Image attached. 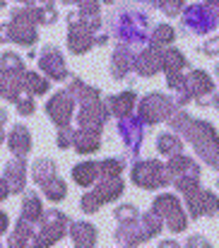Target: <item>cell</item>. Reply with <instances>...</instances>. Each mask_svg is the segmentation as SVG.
<instances>
[{
  "label": "cell",
  "instance_id": "obj_32",
  "mask_svg": "<svg viewBox=\"0 0 219 248\" xmlns=\"http://www.w3.org/2000/svg\"><path fill=\"white\" fill-rule=\"evenodd\" d=\"M135 215H138V210H135L133 205H123V207H118V210H116V217H118V222L135 219Z\"/></svg>",
  "mask_w": 219,
  "mask_h": 248
},
{
  "label": "cell",
  "instance_id": "obj_29",
  "mask_svg": "<svg viewBox=\"0 0 219 248\" xmlns=\"http://www.w3.org/2000/svg\"><path fill=\"white\" fill-rule=\"evenodd\" d=\"M0 70H12V73H22L24 63L17 53H2L0 56Z\"/></svg>",
  "mask_w": 219,
  "mask_h": 248
},
{
  "label": "cell",
  "instance_id": "obj_13",
  "mask_svg": "<svg viewBox=\"0 0 219 248\" xmlns=\"http://www.w3.org/2000/svg\"><path fill=\"white\" fill-rule=\"evenodd\" d=\"M212 89H215V82L210 80L207 73H203V70H193V73L186 78V82H183V89H181V92H188L193 99H198V96L210 94Z\"/></svg>",
  "mask_w": 219,
  "mask_h": 248
},
{
  "label": "cell",
  "instance_id": "obj_14",
  "mask_svg": "<svg viewBox=\"0 0 219 248\" xmlns=\"http://www.w3.org/2000/svg\"><path fill=\"white\" fill-rule=\"evenodd\" d=\"M7 145H10L15 157H27L31 152V133L27 130V125L17 123L12 128V133L7 135Z\"/></svg>",
  "mask_w": 219,
  "mask_h": 248
},
{
  "label": "cell",
  "instance_id": "obj_33",
  "mask_svg": "<svg viewBox=\"0 0 219 248\" xmlns=\"http://www.w3.org/2000/svg\"><path fill=\"white\" fill-rule=\"evenodd\" d=\"M200 51H203V53H210V56H215V53H219V39H212V41H205V46H200Z\"/></svg>",
  "mask_w": 219,
  "mask_h": 248
},
{
  "label": "cell",
  "instance_id": "obj_18",
  "mask_svg": "<svg viewBox=\"0 0 219 248\" xmlns=\"http://www.w3.org/2000/svg\"><path fill=\"white\" fill-rule=\"evenodd\" d=\"M73 145H75V150H77L79 155H89V152H96L101 142H99V138H96L94 130L82 128L79 133H73Z\"/></svg>",
  "mask_w": 219,
  "mask_h": 248
},
{
  "label": "cell",
  "instance_id": "obj_8",
  "mask_svg": "<svg viewBox=\"0 0 219 248\" xmlns=\"http://www.w3.org/2000/svg\"><path fill=\"white\" fill-rule=\"evenodd\" d=\"M70 29H68V46L73 53H84L92 48V31L77 19V15H68Z\"/></svg>",
  "mask_w": 219,
  "mask_h": 248
},
{
  "label": "cell",
  "instance_id": "obj_11",
  "mask_svg": "<svg viewBox=\"0 0 219 248\" xmlns=\"http://www.w3.org/2000/svg\"><path fill=\"white\" fill-rule=\"evenodd\" d=\"M24 70L22 73H12V70H0V96H5L7 101H17L24 92Z\"/></svg>",
  "mask_w": 219,
  "mask_h": 248
},
{
  "label": "cell",
  "instance_id": "obj_27",
  "mask_svg": "<svg viewBox=\"0 0 219 248\" xmlns=\"http://www.w3.org/2000/svg\"><path fill=\"white\" fill-rule=\"evenodd\" d=\"M41 188H44L46 198H48V200H53V202H58V200H63V198H65V183H63L58 176H53V178H51L48 183H44Z\"/></svg>",
  "mask_w": 219,
  "mask_h": 248
},
{
  "label": "cell",
  "instance_id": "obj_24",
  "mask_svg": "<svg viewBox=\"0 0 219 248\" xmlns=\"http://www.w3.org/2000/svg\"><path fill=\"white\" fill-rule=\"evenodd\" d=\"M133 104H135V94H133V92H123V94H118V96H113V99L109 101V108L121 118V116L130 113Z\"/></svg>",
  "mask_w": 219,
  "mask_h": 248
},
{
  "label": "cell",
  "instance_id": "obj_34",
  "mask_svg": "<svg viewBox=\"0 0 219 248\" xmlns=\"http://www.w3.org/2000/svg\"><path fill=\"white\" fill-rule=\"evenodd\" d=\"M7 195H10V186H7V181H5V178H0V202H2Z\"/></svg>",
  "mask_w": 219,
  "mask_h": 248
},
{
  "label": "cell",
  "instance_id": "obj_31",
  "mask_svg": "<svg viewBox=\"0 0 219 248\" xmlns=\"http://www.w3.org/2000/svg\"><path fill=\"white\" fill-rule=\"evenodd\" d=\"M70 145H73V130H70V125H63V128L58 130V147L65 150V147H70Z\"/></svg>",
  "mask_w": 219,
  "mask_h": 248
},
{
  "label": "cell",
  "instance_id": "obj_37",
  "mask_svg": "<svg viewBox=\"0 0 219 248\" xmlns=\"http://www.w3.org/2000/svg\"><path fill=\"white\" fill-rule=\"evenodd\" d=\"M212 104H215V106H217V108H219V94H217V96H215V101H212Z\"/></svg>",
  "mask_w": 219,
  "mask_h": 248
},
{
  "label": "cell",
  "instance_id": "obj_28",
  "mask_svg": "<svg viewBox=\"0 0 219 248\" xmlns=\"http://www.w3.org/2000/svg\"><path fill=\"white\" fill-rule=\"evenodd\" d=\"M171 41H173V29L169 24H159L154 29V34H152V46L161 48V46H169Z\"/></svg>",
  "mask_w": 219,
  "mask_h": 248
},
{
  "label": "cell",
  "instance_id": "obj_16",
  "mask_svg": "<svg viewBox=\"0 0 219 248\" xmlns=\"http://www.w3.org/2000/svg\"><path fill=\"white\" fill-rule=\"evenodd\" d=\"M133 53L128 51V46H118L116 48V53H113V61H111V73H113V78L116 80H121V78H125L128 75V70L133 68Z\"/></svg>",
  "mask_w": 219,
  "mask_h": 248
},
{
  "label": "cell",
  "instance_id": "obj_21",
  "mask_svg": "<svg viewBox=\"0 0 219 248\" xmlns=\"http://www.w3.org/2000/svg\"><path fill=\"white\" fill-rule=\"evenodd\" d=\"M31 244H34V229H31V222L19 219L17 227H15V234L10 236V246H31Z\"/></svg>",
  "mask_w": 219,
  "mask_h": 248
},
{
  "label": "cell",
  "instance_id": "obj_5",
  "mask_svg": "<svg viewBox=\"0 0 219 248\" xmlns=\"http://www.w3.org/2000/svg\"><path fill=\"white\" fill-rule=\"evenodd\" d=\"M73 106H75V96L70 92H58L48 99L46 104V113L51 116V121L63 128V125H70V116H73Z\"/></svg>",
  "mask_w": 219,
  "mask_h": 248
},
{
  "label": "cell",
  "instance_id": "obj_25",
  "mask_svg": "<svg viewBox=\"0 0 219 248\" xmlns=\"http://www.w3.org/2000/svg\"><path fill=\"white\" fill-rule=\"evenodd\" d=\"M22 82H24V92H27L29 96H34V94H46V92H48V80H44V78L36 75V73H27V70H24Z\"/></svg>",
  "mask_w": 219,
  "mask_h": 248
},
{
  "label": "cell",
  "instance_id": "obj_36",
  "mask_svg": "<svg viewBox=\"0 0 219 248\" xmlns=\"http://www.w3.org/2000/svg\"><path fill=\"white\" fill-rule=\"evenodd\" d=\"M5 121H7V111L0 108V125H5Z\"/></svg>",
  "mask_w": 219,
  "mask_h": 248
},
{
  "label": "cell",
  "instance_id": "obj_40",
  "mask_svg": "<svg viewBox=\"0 0 219 248\" xmlns=\"http://www.w3.org/2000/svg\"><path fill=\"white\" fill-rule=\"evenodd\" d=\"M17 2H31V0H17Z\"/></svg>",
  "mask_w": 219,
  "mask_h": 248
},
{
  "label": "cell",
  "instance_id": "obj_22",
  "mask_svg": "<svg viewBox=\"0 0 219 248\" xmlns=\"http://www.w3.org/2000/svg\"><path fill=\"white\" fill-rule=\"evenodd\" d=\"M161 68H164L166 73H178V70L188 68V61L183 58V53H181V51L169 48L166 53H161Z\"/></svg>",
  "mask_w": 219,
  "mask_h": 248
},
{
  "label": "cell",
  "instance_id": "obj_7",
  "mask_svg": "<svg viewBox=\"0 0 219 248\" xmlns=\"http://www.w3.org/2000/svg\"><path fill=\"white\" fill-rule=\"evenodd\" d=\"M186 200H188V207H190L193 217H203V215L212 217L219 210V200L215 198V193H210V190H190L186 195Z\"/></svg>",
  "mask_w": 219,
  "mask_h": 248
},
{
  "label": "cell",
  "instance_id": "obj_26",
  "mask_svg": "<svg viewBox=\"0 0 219 248\" xmlns=\"http://www.w3.org/2000/svg\"><path fill=\"white\" fill-rule=\"evenodd\" d=\"M156 147H159V152L161 155H181V147H183V142H181V138H176V135H171V133H161L159 135V140H156Z\"/></svg>",
  "mask_w": 219,
  "mask_h": 248
},
{
  "label": "cell",
  "instance_id": "obj_38",
  "mask_svg": "<svg viewBox=\"0 0 219 248\" xmlns=\"http://www.w3.org/2000/svg\"><path fill=\"white\" fill-rule=\"evenodd\" d=\"M2 138H5V135H2V125H0V145H2Z\"/></svg>",
  "mask_w": 219,
  "mask_h": 248
},
{
  "label": "cell",
  "instance_id": "obj_42",
  "mask_svg": "<svg viewBox=\"0 0 219 248\" xmlns=\"http://www.w3.org/2000/svg\"><path fill=\"white\" fill-rule=\"evenodd\" d=\"M106 2H113V0H106Z\"/></svg>",
  "mask_w": 219,
  "mask_h": 248
},
{
  "label": "cell",
  "instance_id": "obj_4",
  "mask_svg": "<svg viewBox=\"0 0 219 248\" xmlns=\"http://www.w3.org/2000/svg\"><path fill=\"white\" fill-rule=\"evenodd\" d=\"M154 212L166 219L171 232L186 229V215H183V210H181V205H178V200L173 195H159L154 200Z\"/></svg>",
  "mask_w": 219,
  "mask_h": 248
},
{
  "label": "cell",
  "instance_id": "obj_30",
  "mask_svg": "<svg viewBox=\"0 0 219 248\" xmlns=\"http://www.w3.org/2000/svg\"><path fill=\"white\" fill-rule=\"evenodd\" d=\"M15 106H17V111H19V116H31L34 111H36V106H34V99L27 94V96H19L17 101H15Z\"/></svg>",
  "mask_w": 219,
  "mask_h": 248
},
{
  "label": "cell",
  "instance_id": "obj_20",
  "mask_svg": "<svg viewBox=\"0 0 219 248\" xmlns=\"http://www.w3.org/2000/svg\"><path fill=\"white\" fill-rule=\"evenodd\" d=\"M73 178H75V183H79V186L94 183V181L99 178V164H94V162H82V164H77L73 169Z\"/></svg>",
  "mask_w": 219,
  "mask_h": 248
},
{
  "label": "cell",
  "instance_id": "obj_17",
  "mask_svg": "<svg viewBox=\"0 0 219 248\" xmlns=\"http://www.w3.org/2000/svg\"><path fill=\"white\" fill-rule=\"evenodd\" d=\"M70 236L77 246H94L96 244V229L89 222H73L70 224Z\"/></svg>",
  "mask_w": 219,
  "mask_h": 248
},
{
  "label": "cell",
  "instance_id": "obj_2",
  "mask_svg": "<svg viewBox=\"0 0 219 248\" xmlns=\"http://www.w3.org/2000/svg\"><path fill=\"white\" fill-rule=\"evenodd\" d=\"M173 108L176 106L169 101V96H164V94H149L140 104V118H142V123L152 125V123H159V121L169 118L173 113Z\"/></svg>",
  "mask_w": 219,
  "mask_h": 248
},
{
  "label": "cell",
  "instance_id": "obj_19",
  "mask_svg": "<svg viewBox=\"0 0 219 248\" xmlns=\"http://www.w3.org/2000/svg\"><path fill=\"white\" fill-rule=\"evenodd\" d=\"M44 215V207H41V200L36 193H27L24 200H22V217L19 219H27V222H39Z\"/></svg>",
  "mask_w": 219,
  "mask_h": 248
},
{
  "label": "cell",
  "instance_id": "obj_23",
  "mask_svg": "<svg viewBox=\"0 0 219 248\" xmlns=\"http://www.w3.org/2000/svg\"><path fill=\"white\" fill-rule=\"evenodd\" d=\"M31 178L39 183V186H44V183H48L53 176H56V164L51 162V159H39L36 164L31 166Z\"/></svg>",
  "mask_w": 219,
  "mask_h": 248
},
{
  "label": "cell",
  "instance_id": "obj_3",
  "mask_svg": "<svg viewBox=\"0 0 219 248\" xmlns=\"http://www.w3.org/2000/svg\"><path fill=\"white\" fill-rule=\"evenodd\" d=\"M133 181L142 188H159L169 181L166 176V166H161L159 162L149 159V162H140L133 169Z\"/></svg>",
  "mask_w": 219,
  "mask_h": 248
},
{
  "label": "cell",
  "instance_id": "obj_12",
  "mask_svg": "<svg viewBox=\"0 0 219 248\" xmlns=\"http://www.w3.org/2000/svg\"><path fill=\"white\" fill-rule=\"evenodd\" d=\"M5 181L10 186V193H22L24 190V183H27V162H24V157H15L5 166Z\"/></svg>",
  "mask_w": 219,
  "mask_h": 248
},
{
  "label": "cell",
  "instance_id": "obj_10",
  "mask_svg": "<svg viewBox=\"0 0 219 248\" xmlns=\"http://www.w3.org/2000/svg\"><path fill=\"white\" fill-rule=\"evenodd\" d=\"M183 27H188L195 34H203V31H212L217 27V22H215V17L203 5H195V7H190L183 15Z\"/></svg>",
  "mask_w": 219,
  "mask_h": 248
},
{
  "label": "cell",
  "instance_id": "obj_41",
  "mask_svg": "<svg viewBox=\"0 0 219 248\" xmlns=\"http://www.w3.org/2000/svg\"><path fill=\"white\" fill-rule=\"evenodd\" d=\"M217 75H219V65H217Z\"/></svg>",
  "mask_w": 219,
  "mask_h": 248
},
{
  "label": "cell",
  "instance_id": "obj_6",
  "mask_svg": "<svg viewBox=\"0 0 219 248\" xmlns=\"http://www.w3.org/2000/svg\"><path fill=\"white\" fill-rule=\"evenodd\" d=\"M39 39L34 24H24V22H5L0 24V41H15V44H22V46H34Z\"/></svg>",
  "mask_w": 219,
  "mask_h": 248
},
{
  "label": "cell",
  "instance_id": "obj_15",
  "mask_svg": "<svg viewBox=\"0 0 219 248\" xmlns=\"http://www.w3.org/2000/svg\"><path fill=\"white\" fill-rule=\"evenodd\" d=\"M133 65L138 68L140 75H147V78L154 75V73H159V70H161V53H159V48H156V46L147 48L145 53L138 56V61H135Z\"/></svg>",
  "mask_w": 219,
  "mask_h": 248
},
{
  "label": "cell",
  "instance_id": "obj_39",
  "mask_svg": "<svg viewBox=\"0 0 219 248\" xmlns=\"http://www.w3.org/2000/svg\"><path fill=\"white\" fill-rule=\"evenodd\" d=\"M2 7H5V0H0V10H2Z\"/></svg>",
  "mask_w": 219,
  "mask_h": 248
},
{
  "label": "cell",
  "instance_id": "obj_9",
  "mask_svg": "<svg viewBox=\"0 0 219 248\" xmlns=\"http://www.w3.org/2000/svg\"><path fill=\"white\" fill-rule=\"evenodd\" d=\"M41 70L51 78V80H65L68 78V70H65V61L61 56V51L56 46H46L41 51V61H39Z\"/></svg>",
  "mask_w": 219,
  "mask_h": 248
},
{
  "label": "cell",
  "instance_id": "obj_1",
  "mask_svg": "<svg viewBox=\"0 0 219 248\" xmlns=\"http://www.w3.org/2000/svg\"><path fill=\"white\" fill-rule=\"evenodd\" d=\"M41 232L34 234V246H51L58 239L65 236V229L70 227V219L61 210H51L41 215Z\"/></svg>",
  "mask_w": 219,
  "mask_h": 248
},
{
  "label": "cell",
  "instance_id": "obj_35",
  "mask_svg": "<svg viewBox=\"0 0 219 248\" xmlns=\"http://www.w3.org/2000/svg\"><path fill=\"white\" fill-rule=\"evenodd\" d=\"M7 224H10L7 215H5V212H0V234H5V232H7Z\"/></svg>",
  "mask_w": 219,
  "mask_h": 248
}]
</instances>
